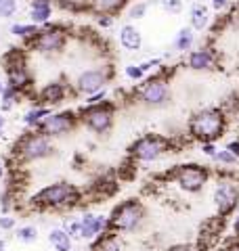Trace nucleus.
Returning a JSON list of instances; mask_svg holds the SVG:
<instances>
[{
  "label": "nucleus",
  "instance_id": "37",
  "mask_svg": "<svg viewBox=\"0 0 239 251\" xmlns=\"http://www.w3.org/2000/svg\"><path fill=\"white\" fill-rule=\"evenodd\" d=\"M199 153L206 155L208 159H214L216 153H218V147H216V143H202L199 145Z\"/></svg>",
  "mask_w": 239,
  "mask_h": 251
},
{
  "label": "nucleus",
  "instance_id": "19",
  "mask_svg": "<svg viewBox=\"0 0 239 251\" xmlns=\"http://www.w3.org/2000/svg\"><path fill=\"white\" fill-rule=\"evenodd\" d=\"M212 25V17H210V9L204 2H193L189 6V27H193L195 31H204L210 29Z\"/></svg>",
  "mask_w": 239,
  "mask_h": 251
},
{
  "label": "nucleus",
  "instance_id": "41",
  "mask_svg": "<svg viewBox=\"0 0 239 251\" xmlns=\"http://www.w3.org/2000/svg\"><path fill=\"white\" fill-rule=\"evenodd\" d=\"M225 149H227V151H231V153H233L237 159H239V136L233 138V140H229V143L225 145Z\"/></svg>",
  "mask_w": 239,
  "mask_h": 251
},
{
  "label": "nucleus",
  "instance_id": "32",
  "mask_svg": "<svg viewBox=\"0 0 239 251\" xmlns=\"http://www.w3.org/2000/svg\"><path fill=\"white\" fill-rule=\"evenodd\" d=\"M19 11L17 0H0V19H13Z\"/></svg>",
  "mask_w": 239,
  "mask_h": 251
},
{
  "label": "nucleus",
  "instance_id": "4",
  "mask_svg": "<svg viewBox=\"0 0 239 251\" xmlns=\"http://www.w3.org/2000/svg\"><path fill=\"white\" fill-rule=\"evenodd\" d=\"M172 75L174 67L162 65L153 72V75H149L143 80V84L137 90V103L147 107V109H164L172 103Z\"/></svg>",
  "mask_w": 239,
  "mask_h": 251
},
{
  "label": "nucleus",
  "instance_id": "34",
  "mask_svg": "<svg viewBox=\"0 0 239 251\" xmlns=\"http://www.w3.org/2000/svg\"><path fill=\"white\" fill-rule=\"evenodd\" d=\"M149 11V2H145V0H137L130 9H128V19H143Z\"/></svg>",
  "mask_w": 239,
  "mask_h": 251
},
{
  "label": "nucleus",
  "instance_id": "27",
  "mask_svg": "<svg viewBox=\"0 0 239 251\" xmlns=\"http://www.w3.org/2000/svg\"><path fill=\"white\" fill-rule=\"evenodd\" d=\"M21 100H23V94L17 88H13V86L6 84L2 94H0V113H9L15 105L21 103Z\"/></svg>",
  "mask_w": 239,
  "mask_h": 251
},
{
  "label": "nucleus",
  "instance_id": "26",
  "mask_svg": "<svg viewBox=\"0 0 239 251\" xmlns=\"http://www.w3.org/2000/svg\"><path fill=\"white\" fill-rule=\"evenodd\" d=\"M126 4H128V0H92L94 13L97 15H111V17H116Z\"/></svg>",
  "mask_w": 239,
  "mask_h": 251
},
{
  "label": "nucleus",
  "instance_id": "10",
  "mask_svg": "<svg viewBox=\"0 0 239 251\" xmlns=\"http://www.w3.org/2000/svg\"><path fill=\"white\" fill-rule=\"evenodd\" d=\"M69 36L71 27L65 25V23H49V25L40 27V34L28 46V50L38 52L42 57H59L67 49Z\"/></svg>",
  "mask_w": 239,
  "mask_h": 251
},
{
  "label": "nucleus",
  "instance_id": "24",
  "mask_svg": "<svg viewBox=\"0 0 239 251\" xmlns=\"http://www.w3.org/2000/svg\"><path fill=\"white\" fill-rule=\"evenodd\" d=\"M172 46H174V50H177V52H182V54L191 52L195 49V29L189 27V25L180 27L177 31V36H174Z\"/></svg>",
  "mask_w": 239,
  "mask_h": 251
},
{
  "label": "nucleus",
  "instance_id": "17",
  "mask_svg": "<svg viewBox=\"0 0 239 251\" xmlns=\"http://www.w3.org/2000/svg\"><path fill=\"white\" fill-rule=\"evenodd\" d=\"M118 42H120V46H122L124 50L139 52L143 49V34H141V29L137 25H132V23H124V25H120Z\"/></svg>",
  "mask_w": 239,
  "mask_h": 251
},
{
  "label": "nucleus",
  "instance_id": "22",
  "mask_svg": "<svg viewBox=\"0 0 239 251\" xmlns=\"http://www.w3.org/2000/svg\"><path fill=\"white\" fill-rule=\"evenodd\" d=\"M90 249L92 251H126V245L120 234L105 232V234H101L97 241L90 243Z\"/></svg>",
  "mask_w": 239,
  "mask_h": 251
},
{
  "label": "nucleus",
  "instance_id": "13",
  "mask_svg": "<svg viewBox=\"0 0 239 251\" xmlns=\"http://www.w3.org/2000/svg\"><path fill=\"white\" fill-rule=\"evenodd\" d=\"M69 94L74 99H78L76 90H74V84H69L67 80H63V77H61V80H51V82H46L42 88L38 90L34 105H42V107L53 109V107H59V105L65 103Z\"/></svg>",
  "mask_w": 239,
  "mask_h": 251
},
{
  "label": "nucleus",
  "instance_id": "36",
  "mask_svg": "<svg viewBox=\"0 0 239 251\" xmlns=\"http://www.w3.org/2000/svg\"><path fill=\"white\" fill-rule=\"evenodd\" d=\"M216 251H239V237H235V234L225 237L220 241V245L216 247Z\"/></svg>",
  "mask_w": 239,
  "mask_h": 251
},
{
  "label": "nucleus",
  "instance_id": "35",
  "mask_svg": "<svg viewBox=\"0 0 239 251\" xmlns=\"http://www.w3.org/2000/svg\"><path fill=\"white\" fill-rule=\"evenodd\" d=\"M17 228V218L13 214H0V230L2 232H15Z\"/></svg>",
  "mask_w": 239,
  "mask_h": 251
},
{
  "label": "nucleus",
  "instance_id": "18",
  "mask_svg": "<svg viewBox=\"0 0 239 251\" xmlns=\"http://www.w3.org/2000/svg\"><path fill=\"white\" fill-rule=\"evenodd\" d=\"M53 19V0H30V23L38 27L49 25Z\"/></svg>",
  "mask_w": 239,
  "mask_h": 251
},
{
  "label": "nucleus",
  "instance_id": "44",
  "mask_svg": "<svg viewBox=\"0 0 239 251\" xmlns=\"http://www.w3.org/2000/svg\"><path fill=\"white\" fill-rule=\"evenodd\" d=\"M0 251H6V241L0 239Z\"/></svg>",
  "mask_w": 239,
  "mask_h": 251
},
{
  "label": "nucleus",
  "instance_id": "39",
  "mask_svg": "<svg viewBox=\"0 0 239 251\" xmlns=\"http://www.w3.org/2000/svg\"><path fill=\"white\" fill-rule=\"evenodd\" d=\"M97 25L107 29V27L114 25V17H111V15H97Z\"/></svg>",
  "mask_w": 239,
  "mask_h": 251
},
{
  "label": "nucleus",
  "instance_id": "6",
  "mask_svg": "<svg viewBox=\"0 0 239 251\" xmlns=\"http://www.w3.org/2000/svg\"><path fill=\"white\" fill-rule=\"evenodd\" d=\"M155 178H164V184L174 182L187 195H199L206 188V184L214 178V170L212 166H206V163L189 161V163H180V166L166 170Z\"/></svg>",
  "mask_w": 239,
  "mask_h": 251
},
{
  "label": "nucleus",
  "instance_id": "45",
  "mask_svg": "<svg viewBox=\"0 0 239 251\" xmlns=\"http://www.w3.org/2000/svg\"><path fill=\"white\" fill-rule=\"evenodd\" d=\"M4 86H6V82H2V80H0V94H2V90H4Z\"/></svg>",
  "mask_w": 239,
  "mask_h": 251
},
{
  "label": "nucleus",
  "instance_id": "33",
  "mask_svg": "<svg viewBox=\"0 0 239 251\" xmlns=\"http://www.w3.org/2000/svg\"><path fill=\"white\" fill-rule=\"evenodd\" d=\"M157 4L162 6V11L164 13H168V15H180L182 13V0H157Z\"/></svg>",
  "mask_w": 239,
  "mask_h": 251
},
{
  "label": "nucleus",
  "instance_id": "8",
  "mask_svg": "<svg viewBox=\"0 0 239 251\" xmlns=\"http://www.w3.org/2000/svg\"><path fill=\"white\" fill-rule=\"evenodd\" d=\"M118 109H120V105L116 100L105 99L94 105H82V107H78L76 111H78L80 126H82V128H86L97 136H107L116 126Z\"/></svg>",
  "mask_w": 239,
  "mask_h": 251
},
{
  "label": "nucleus",
  "instance_id": "21",
  "mask_svg": "<svg viewBox=\"0 0 239 251\" xmlns=\"http://www.w3.org/2000/svg\"><path fill=\"white\" fill-rule=\"evenodd\" d=\"M53 113V109L49 107H42V105H31L26 113H23L21 122L23 126H26V130H38V126L42 124L46 117H49Z\"/></svg>",
  "mask_w": 239,
  "mask_h": 251
},
{
  "label": "nucleus",
  "instance_id": "46",
  "mask_svg": "<svg viewBox=\"0 0 239 251\" xmlns=\"http://www.w3.org/2000/svg\"><path fill=\"white\" fill-rule=\"evenodd\" d=\"M235 216H239V205H237V211H235Z\"/></svg>",
  "mask_w": 239,
  "mask_h": 251
},
{
  "label": "nucleus",
  "instance_id": "29",
  "mask_svg": "<svg viewBox=\"0 0 239 251\" xmlns=\"http://www.w3.org/2000/svg\"><path fill=\"white\" fill-rule=\"evenodd\" d=\"M61 226L71 234V239L74 241H80V234H82V222H80V218L65 216L63 218V222H61Z\"/></svg>",
  "mask_w": 239,
  "mask_h": 251
},
{
  "label": "nucleus",
  "instance_id": "14",
  "mask_svg": "<svg viewBox=\"0 0 239 251\" xmlns=\"http://www.w3.org/2000/svg\"><path fill=\"white\" fill-rule=\"evenodd\" d=\"M120 191V180L116 172H107L92 180V182L84 188V201L86 203H103L107 199H114Z\"/></svg>",
  "mask_w": 239,
  "mask_h": 251
},
{
  "label": "nucleus",
  "instance_id": "11",
  "mask_svg": "<svg viewBox=\"0 0 239 251\" xmlns=\"http://www.w3.org/2000/svg\"><path fill=\"white\" fill-rule=\"evenodd\" d=\"M116 77V67L111 63H101V65H94V67H86L82 69L76 80H74V90H76V97L80 99H89L94 97L107 88V84Z\"/></svg>",
  "mask_w": 239,
  "mask_h": 251
},
{
  "label": "nucleus",
  "instance_id": "40",
  "mask_svg": "<svg viewBox=\"0 0 239 251\" xmlns=\"http://www.w3.org/2000/svg\"><path fill=\"white\" fill-rule=\"evenodd\" d=\"M210 4H212L214 11L222 13V11H227L229 6H231V0H210Z\"/></svg>",
  "mask_w": 239,
  "mask_h": 251
},
{
  "label": "nucleus",
  "instance_id": "7",
  "mask_svg": "<svg viewBox=\"0 0 239 251\" xmlns=\"http://www.w3.org/2000/svg\"><path fill=\"white\" fill-rule=\"evenodd\" d=\"M170 153H179L174 136L157 134V132L141 134L139 138H134L128 145V149H126V155H130L132 159H137L139 163H155Z\"/></svg>",
  "mask_w": 239,
  "mask_h": 251
},
{
  "label": "nucleus",
  "instance_id": "25",
  "mask_svg": "<svg viewBox=\"0 0 239 251\" xmlns=\"http://www.w3.org/2000/svg\"><path fill=\"white\" fill-rule=\"evenodd\" d=\"M137 174H139V161L132 159L130 155H126L122 159V163L118 166V170H116L118 180L120 182H130V180L137 178Z\"/></svg>",
  "mask_w": 239,
  "mask_h": 251
},
{
  "label": "nucleus",
  "instance_id": "23",
  "mask_svg": "<svg viewBox=\"0 0 239 251\" xmlns=\"http://www.w3.org/2000/svg\"><path fill=\"white\" fill-rule=\"evenodd\" d=\"M38 34H40V27L34 25V23H21V21H17V23H13V25H11V36L19 38L23 49H28V46L34 42V38Z\"/></svg>",
  "mask_w": 239,
  "mask_h": 251
},
{
  "label": "nucleus",
  "instance_id": "9",
  "mask_svg": "<svg viewBox=\"0 0 239 251\" xmlns=\"http://www.w3.org/2000/svg\"><path fill=\"white\" fill-rule=\"evenodd\" d=\"M214 178H216V182H214V191H212V203H214L216 214L222 216V218L235 216L237 205H239L237 174L227 172V170H220V172H214Z\"/></svg>",
  "mask_w": 239,
  "mask_h": 251
},
{
  "label": "nucleus",
  "instance_id": "31",
  "mask_svg": "<svg viewBox=\"0 0 239 251\" xmlns=\"http://www.w3.org/2000/svg\"><path fill=\"white\" fill-rule=\"evenodd\" d=\"M212 161H214V163H218L220 168L237 166V163H239V159H237V157H235L233 153H231V151H227L225 147H222V149H218V153H216V157H214Z\"/></svg>",
  "mask_w": 239,
  "mask_h": 251
},
{
  "label": "nucleus",
  "instance_id": "1",
  "mask_svg": "<svg viewBox=\"0 0 239 251\" xmlns=\"http://www.w3.org/2000/svg\"><path fill=\"white\" fill-rule=\"evenodd\" d=\"M84 188L67 182V180H59V182H51L36 191L28 201V211H36V214H65V211H74L84 205Z\"/></svg>",
  "mask_w": 239,
  "mask_h": 251
},
{
  "label": "nucleus",
  "instance_id": "30",
  "mask_svg": "<svg viewBox=\"0 0 239 251\" xmlns=\"http://www.w3.org/2000/svg\"><path fill=\"white\" fill-rule=\"evenodd\" d=\"M124 75L128 77L130 82L141 84V82L147 77V72L141 67V63H130V65H126V67H124Z\"/></svg>",
  "mask_w": 239,
  "mask_h": 251
},
{
  "label": "nucleus",
  "instance_id": "43",
  "mask_svg": "<svg viewBox=\"0 0 239 251\" xmlns=\"http://www.w3.org/2000/svg\"><path fill=\"white\" fill-rule=\"evenodd\" d=\"M4 128H6V117H4V113H0V138L4 134Z\"/></svg>",
  "mask_w": 239,
  "mask_h": 251
},
{
  "label": "nucleus",
  "instance_id": "3",
  "mask_svg": "<svg viewBox=\"0 0 239 251\" xmlns=\"http://www.w3.org/2000/svg\"><path fill=\"white\" fill-rule=\"evenodd\" d=\"M55 151L57 149H55L53 138L40 134L38 130H26L15 140L9 161H4V163L6 166L13 163V168H26L30 163H40V161L51 159Z\"/></svg>",
  "mask_w": 239,
  "mask_h": 251
},
{
  "label": "nucleus",
  "instance_id": "20",
  "mask_svg": "<svg viewBox=\"0 0 239 251\" xmlns=\"http://www.w3.org/2000/svg\"><path fill=\"white\" fill-rule=\"evenodd\" d=\"M46 241L53 247V251H74V239L63 226H55L46 234Z\"/></svg>",
  "mask_w": 239,
  "mask_h": 251
},
{
  "label": "nucleus",
  "instance_id": "12",
  "mask_svg": "<svg viewBox=\"0 0 239 251\" xmlns=\"http://www.w3.org/2000/svg\"><path fill=\"white\" fill-rule=\"evenodd\" d=\"M80 128V117L76 109H63V111H53L46 120L38 126V132L49 138H63Z\"/></svg>",
  "mask_w": 239,
  "mask_h": 251
},
{
  "label": "nucleus",
  "instance_id": "38",
  "mask_svg": "<svg viewBox=\"0 0 239 251\" xmlns=\"http://www.w3.org/2000/svg\"><path fill=\"white\" fill-rule=\"evenodd\" d=\"M166 251H199V249H197L195 241H193V243H172Z\"/></svg>",
  "mask_w": 239,
  "mask_h": 251
},
{
  "label": "nucleus",
  "instance_id": "42",
  "mask_svg": "<svg viewBox=\"0 0 239 251\" xmlns=\"http://www.w3.org/2000/svg\"><path fill=\"white\" fill-rule=\"evenodd\" d=\"M6 174H9V168H6V163L0 159V182H2V180L6 178Z\"/></svg>",
  "mask_w": 239,
  "mask_h": 251
},
{
  "label": "nucleus",
  "instance_id": "15",
  "mask_svg": "<svg viewBox=\"0 0 239 251\" xmlns=\"http://www.w3.org/2000/svg\"><path fill=\"white\" fill-rule=\"evenodd\" d=\"M185 65L191 69V72H197V74H204V72H214L218 69V52L214 46L210 44H202V46H195L191 52H187V59H185Z\"/></svg>",
  "mask_w": 239,
  "mask_h": 251
},
{
  "label": "nucleus",
  "instance_id": "28",
  "mask_svg": "<svg viewBox=\"0 0 239 251\" xmlns=\"http://www.w3.org/2000/svg\"><path fill=\"white\" fill-rule=\"evenodd\" d=\"M15 239H17L21 245H34L40 239V230L36 224H21L15 228Z\"/></svg>",
  "mask_w": 239,
  "mask_h": 251
},
{
  "label": "nucleus",
  "instance_id": "16",
  "mask_svg": "<svg viewBox=\"0 0 239 251\" xmlns=\"http://www.w3.org/2000/svg\"><path fill=\"white\" fill-rule=\"evenodd\" d=\"M80 222H82V234H80V241L92 243V241H97L101 234L111 232V228H109V216H105V214L84 211V214L80 216Z\"/></svg>",
  "mask_w": 239,
  "mask_h": 251
},
{
  "label": "nucleus",
  "instance_id": "5",
  "mask_svg": "<svg viewBox=\"0 0 239 251\" xmlns=\"http://www.w3.org/2000/svg\"><path fill=\"white\" fill-rule=\"evenodd\" d=\"M109 228L111 232L116 234H137L143 232L147 224V205L137 197H130V199H124L116 203L109 211Z\"/></svg>",
  "mask_w": 239,
  "mask_h": 251
},
{
  "label": "nucleus",
  "instance_id": "2",
  "mask_svg": "<svg viewBox=\"0 0 239 251\" xmlns=\"http://www.w3.org/2000/svg\"><path fill=\"white\" fill-rule=\"evenodd\" d=\"M229 122H231V117L225 113L222 107H216V105L202 107V109H197V111L191 113V117L187 120L185 132L197 145L218 143V140L227 134Z\"/></svg>",
  "mask_w": 239,
  "mask_h": 251
}]
</instances>
